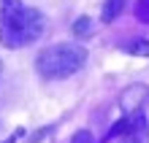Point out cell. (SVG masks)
Returning a JSON list of instances; mask_svg holds the SVG:
<instances>
[{"instance_id": "6da1fadb", "label": "cell", "mask_w": 149, "mask_h": 143, "mask_svg": "<svg viewBox=\"0 0 149 143\" xmlns=\"http://www.w3.org/2000/svg\"><path fill=\"white\" fill-rule=\"evenodd\" d=\"M43 32V14L22 0L0 3V43L6 49H22L36 43Z\"/></svg>"}, {"instance_id": "7a4b0ae2", "label": "cell", "mask_w": 149, "mask_h": 143, "mask_svg": "<svg viewBox=\"0 0 149 143\" xmlns=\"http://www.w3.org/2000/svg\"><path fill=\"white\" fill-rule=\"evenodd\" d=\"M87 62V49L79 43H54L43 49L36 57V70L46 81H60V78L73 76Z\"/></svg>"}, {"instance_id": "3957f363", "label": "cell", "mask_w": 149, "mask_h": 143, "mask_svg": "<svg viewBox=\"0 0 149 143\" xmlns=\"http://www.w3.org/2000/svg\"><path fill=\"white\" fill-rule=\"evenodd\" d=\"M119 124H122V132H119L122 140L119 143H149V122L141 111L119 119Z\"/></svg>"}, {"instance_id": "277c9868", "label": "cell", "mask_w": 149, "mask_h": 143, "mask_svg": "<svg viewBox=\"0 0 149 143\" xmlns=\"http://www.w3.org/2000/svg\"><path fill=\"white\" fill-rule=\"evenodd\" d=\"M146 100H149V86H144V84H130L125 92L119 95V108H122L125 116H133V113H138L146 105Z\"/></svg>"}, {"instance_id": "5b68a950", "label": "cell", "mask_w": 149, "mask_h": 143, "mask_svg": "<svg viewBox=\"0 0 149 143\" xmlns=\"http://www.w3.org/2000/svg\"><path fill=\"white\" fill-rule=\"evenodd\" d=\"M122 8H125V0H106V3H103L100 19H103V22H114V19L122 14Z\"/></svg>"}, {"instance_id": "8992f818", "label": "cell", "mask_w": 149, "mask_h": 143, "mask_svg": "<svg viewBox=\"0 0 149 143\" xmlns=\"http://www.w3.org/2000/svg\"><path fill=\"white\" fill-rule=\"evenodd\" d=\"M95 22L90 19V16H79V19L73 22V35H79V38H87V35L92 32Z\"/></svg>"}, {"instance_id": "52a82bcc", "label": "cell", "mask_w": 149, "mask_h": 143, "mask_svg": "<svg viewBox=\"0 0 149 143\" xmlns=\"http://www.w3.org/2000/svg\"><path fill=\"white\" fill-rule=\"evenodd\" d=\"M130 54H138V57H149V41L141 38V41H130L127 46H125Z\"/></svg>"}, {"instance_id": "ba28073f", "label": "cell", "mask_w": 149, "mask_h": 143, "mask_svg": "<svg viewBox=\"0 0 149 143\" xmlns=\"http://www.w3.org/2000/svg\"><path fill=\"white\" fill-rule=\"evenodd\" d=\"M136 19L141 24H149V0H136Z\"/></svg>"}, {"instance_id": "9c48e42d", "label": "cell", "mask_w": 149, "mask_h": 143, "mask_svg": "<svg viewBox=\"0 0 149 143\" xmlns=\"http://www.w3.org/2000/svg\"><path fill=\"white\" fill-rule=\"evenodd\" d=\"M71 143H95V140H92V132L90 130H79L76 135L71 138Z\"/></svg>"}, {"instance_id": "30bf717a", "label": "cell", "mask_w": 149, "mask_h": 143, "mask_svg": "<svg viewBox=\"0 0 149 143\" xmlns=\"http://www.w3.org/2000/svg\"><path fill=\"white\" fill-rule=\"evenodd\" d=\"M0 70H3V62H0Z\"/></svg>"}]
</instances>
